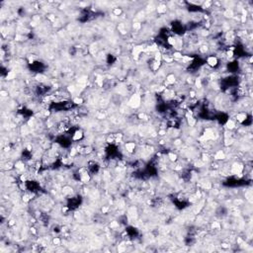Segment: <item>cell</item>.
Segmentation results:
<instances>
[{
	"mask_svg": "<svg viewBox=\"0 0 253 253\" xmlns=\"http://www.w3.org/2000/svg\"><path fill=\"white\" fill-rule=\"evenodd\" d=\"M207 63L209 64L210 66H212V67H215V66L218 65V59H216V57L212 55V57H209L207 59Z\"/></svg>",
	"mask_w": 253,
	"mask_h": 253,
	"instance_id": "cell-1",
	"label": "cell"
}]
</instances>
